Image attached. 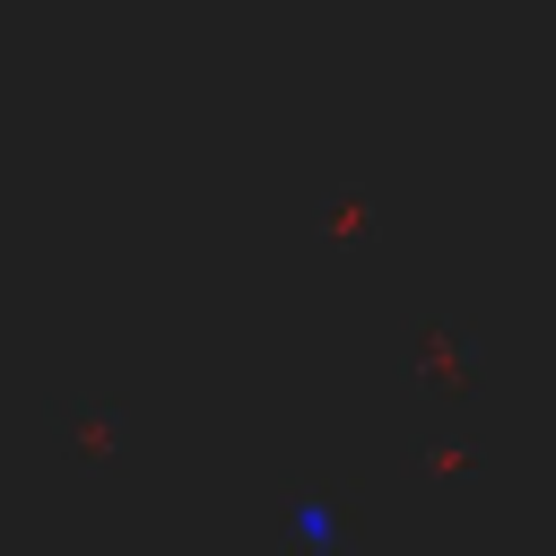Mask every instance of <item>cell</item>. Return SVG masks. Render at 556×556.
<instances>
[{
    "instance_id": "5",
    "label": "cell",
    "mask_w": 556,
    "mask_h": 556,
    "mask_svg": "<svg viewBox=\"0 0 556 556\" xmlns=\"http://www.w3.org/2000/svg\"><path fill=\"white\" fill-rule=\"evenodd\" d=\"M295 530H304V539H356V513H339V504L313 495V478H304V495H295Z\"/></svg>"
},
{
    "instance_id": "1",
    "label": "cell",
    "mask_w": 556,
    "mask_h": 556,
    "mask_svg": "<svg viewBox=\"0 0 556 556\" xmlns=\"http://www.w3.org/2000/svg\"><path fill=\"white\" fill-rule=\"evenodd\" d=\"M52 417V452H70L87 478H113L122 452H130V408L113 391H78V400H43Z\"/></svg>"
},
{
    "instance_id": "4",
    "label": "cell",
    "mask_w": 556,
    "mask_h": 556,
    "mask_svg": "<svg viewBox=\"0 0 556 556\" xmlns=\"http://www.w3.org/2000/svg\"><path fill=\"white\" fill-rule=\"evenodd\" d=\"M478 452H486V434H478V426H460V434H426V443H417L408 460H417L426 478H460V469H469Z\"/></svg>"
},
{
    "instance_id": "2",
    "label": "cell",
    "mask_w": 556,
    "mask_h": 556,
    "mask_svg": "<svg viewBox=\"0 0 556 556\" xmlns=\"http://www.w3.org/2000/svg\"><path fill=\"white\" fill-rule=\"evenodd\" d=\"M400 374L434 400V408H460L469 391H478V339L460 330V321H443V313H426L417 330H408V356H400Z\"/></svg>"
},
{
    "instance_id": "3",
    "label": "cell",
    "mask_w": 556,
    "mask_h": 556,
    "mask_svg": "<svg viewBox=\"0 0 556 556\" xmlns=\"http://www.w3.org/2000/svg\"><path fill=\"white\" fill-rule=\"evenodd\" d=\"M313 235H321V243H339V252H356V261H382V252H391L382 208H374V200H356V191L321 200V208H313Z\"/></svg>"
}]
</instances>
